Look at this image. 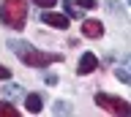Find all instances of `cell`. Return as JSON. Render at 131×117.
Segmentation results:
<instances>
[{
	"label": "cell",
	"mask_w": 131,
	"mask_h": 117,
	"mask_svg": "<svg viewBox=\"0 0 131 117\" xmlns=\"http://www.w3.org/2000/svg\"><path fill=\"white\" fill-rule=\"evenodd\" d=\"M8 46L19 55V60H22V63H27V66H33V68H44V66H49V63H60V60H63V55L38 52L36 46H30L27 41H11Z\"/></svg>",
	"instance_id": "1"
},
{
	"label": "cell",
	"mask_w": 131,
	"mask_h": 117,
	"mask_svg": "<svg viewBox=\"0 0 131 117\" xmlns=\"http://www.w3.org/2000/svg\"><path fill=\"white\" fill-rule=\"evenodd\" d=\"M27 0H3L0 3V22L14 30H22L25 19H27Z\"/></svg>",
	"instance_id": "2"
},
{
	"label": "cell",
	"mask_w": 131,
	"mask_h": 117,
	"mask_svg": "<svg viewBox=\"0 0 131 117\" xmlns=\"http://www.w3.org/2000/svg\"><path fill=\"white\" fill-rule=\"evenodd\" d=\"M96 103L112 114H120V117H128L131 114V103L128 101L117 98V95H106V93H96Z\"/></svg>",
	"instance_id": "3"
},
{
	"label": "cell",
	"mask_w": 131,
	"mask_h": 117,
	"mask_svg": "<svg viewBox=\"0 0 131 117\" xmlns=\"http://www.w3.org/2000/svg\"><path fill=\"white\" fill-rule=\"evenodd\" d=\"M98 68V60H96V55L93 52H85L79 57V66H77V74H82V76H88V74H93Z\"/></svg>",
	"instance_id": "4"
},
{
	"label": "cell",
	"mask_w": 131,
	"mask_h": 117,
	"mask_svg": "<svg viewBox=\"0 0 131 117\" xmlns=\"http://www.w3.org/2000/svg\"><path fill=\"white\" fill-rule=\"evenodd\" d=\"M82 35H88V38H101V35H104V25H101L98 19H85V22H82Z\"/></svg>",
	"instance_id": "5"
},
{
	"label": "cell",
	"mask_w": 131,
	"mask_h": 117,
	"mask_svg": "<svg viewBox=\"0 0 131 117\" xmlns=\"http://www.w3.org/2000/svg\"><path fill=\"white\" fill-rule=\"evenodd\" d=\"M41 19H44L47 25H52V27L68 30V17H66V14H52V11H47V14H41Z\"/></svg>",
	"instance_id": "6"
},
{
	"label": "cell",
	"mask_w": 131,
	"mask_h": 117,
	"mask_svg": "<svg viewBox=\"0 0 131 117\" xmlns=\"http://www.w3.org/2000/svg\"><path fill=\"white\" fill-rule=\"evenodd\" d=\"M25 109H27V112H33V114H36V112H41V95L30 93V95L25 98Z\"/></svg>",
	"instance_id": "7"
},
{
	"label": "cell",
	"mask_w": 131,
	"mask_h": 117,
	"mask_svg": "<svg viewBox=\"0 0 131 117\" xmlns=\"http://www.w3.org/2000/svg\"><path fill=\"white\" fill-rule=\"evenodd\" d=\"M0 114L16 117V114H19V112H16V106H11V103H6V101H0Z\"/></svg>",
	"instance_id": "8"
},
{
	"label": "cell",
	"mask_w": 131,
	"mask_h": 117,
	"mask_svg": "<svg viewBox=\"0 0 131 117\" xmlns=\"http://www.w3.org/2000/svg\"><path fill=\"white\" fill-rule=\"evenodd\" d=\"M115 74H117V79H120V82H131V71H128V68H117Z\"/></svg>",
	"instance_id": "9"
},
{
	"label": "cell",
	"mask_w": 131,
	"mask_h": 117,
	"mask_svg": "<svg viewBox=\"0 0 131 117\" xmlns=\"http://www.w3.org/2000/svg\"><path fill=\"white\" fill-rule=\"evenodd\" d=\"M63 8L68 11V17H82V11L77 8V6H71V3H63Z\"/></svg>",
	"instance_id": "10"
},
{
	"label": "cell",
	"mask_w": 131,
	"mask_h": 117,
	"mask_svg": "<svg viewBox=\"0 0 131 117\" xmlns=\"http://www.w3.org/2000/svg\"><path fill=\"white\" fill-rule=\"evenodd\" d=\"M77 6H79V8H93L96 0H77Z\"/></svg>",
	"instance_id": "11"
},
{
	"label": "cell",
	"mask_w": 131,
	"mask_h": 117,
	"mask_svg": "<svg viewBox=\"0 0 131 117\" xmlns=\"http://www.w3.org/2000/svg\"><path fill=\"white\" fill-rule=\"evenodd\" d=\"M33 3H36V6H44V8H52L57 0H33Z\"/></svg>",
	"instance_id": "12"
},
{
	"label": "cell",
	"mask_w": 131,
	"mask_h": 117,
	"mask_svg": "<svg viewBox=\"0 0 131 117\" xmlns=\"http://www.w3.org/2000/svg\"><path fill=\"white\" fill-rule=\"evenodd\" d=\"M6 95H11V98H16V95H22V90H19V87H8V90H6Z\"/></svg>",
	"instance_id": "13"
},
{
	"label": "cell",
	"mask_w": 131,
	"mask_h": 117,
	"mask_svg": "<svg viewBox=\"0 0 131 117\" xmlns=\"http://www.w3.org/2000/svg\"><path fill=\"white\" fill-rule=\"evenodd\" d=\"M8 76H11V71H8L6 66H0V79H8Z\"/></svg>",
	"instance_id": "14"
},
{
	"label": "cell",
	"mask_w": 131,
	"mask_h": 117,
	"mask_svg": "<svg viewBox=\"0 0 131 117\" xmlns=\"http://www.w3.org/2000/svg\"><path fill=\"white\" fill-rule=\"evenodd\" d=\"M68 109H71L68 103H57V106H55V112H68Z\"/></svg>",
	"instance_id": "15"
},
{
	"label": "cell",
	"mask_w": 131,
	"mask_h": 117,
	"mask_svg": "<svg viewBox=\"0 0 131 117\" xmlns=\"http://www.w3.org/2000/svg\"><path fill=\"white\" fill-rule=\"evenodd\" d=\"M128 3H131V0H128Z\"/></svg>",
	"instance_id": "16"
}]
</instances>
